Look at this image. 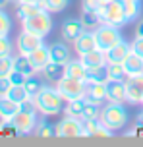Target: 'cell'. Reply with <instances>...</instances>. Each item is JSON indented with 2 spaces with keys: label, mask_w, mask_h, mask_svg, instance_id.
I'll return each mask as SVG.
<instances>
[{
  "label": "cell",
  "mask_w": 143,
  "mask_h": 147,
  "mask_svg": "<svg viewBox=\"0 0 143 147\" xmlns=\"http://www.w3.org/2000/svg\"><path fill=\"white\" fill-rule=\"evenodd\" d=\"M58 91L62 93V97L66 101H74V99H81L85 97V87L87 83L81 80H75V78H70V76H64L58 83H56Z\"/></svg>",
  "instance_id": "7"
},
{
  "label": "cell",
  "mask_w": 143,
  "mask_h": 147,
  "mask_svg": "<svg viewBox=\"0 0 143 147\" xmlns=\"http://www.w3.org/2000/svg\"><path fill=\"white\" fill-rule=\"evenodd\" d=\"M35 134L39 138H52V136H56V130L52 124H48V120H41L35 128Z\"/></svg>",
  "instance_id": "34"
},
{
  "label": "cell",
  "mask_w": 143,
  "mask_h": 147,
  "mask_svg": "<svg viewBox=\"0 0 143 147\" xmlns=\"http://www.w3.org/2000/svg\"><path fill=\"white\" fill-rule=\"evenodd\" d=\"M74 49L79 56L85 54V52L95 51L97 49V35H95V31H83L81 35L74 41Z\"/></svg>",
  "instance_id": "13"
},
{
  "label": "cell",
  "mask_w": 143,
  "mask_h": 147,
  "mask_svg": "<svg viewBox=\"0 0 143 147\" xmlns=\"http://www.w3.org/2000/svg\"><path fill=\"white\" fill-rule=\"evenodd\" d=\"M27 58H29V62L33 64V68H35L37 72H41V70L52 60V58H50V49L45 47V45H41V47L35 49L31 54H27Z\"/></svg>",
  "instance_id": "16"
},
{
  "label": "cell",
  "mask_w": 143,
  "mask_h": 147,
  "mask_svg": "<svg viewBox=\"0 0 143 147\" xmlns=\"http://www.w3.org/2000/svg\"><path fill=\"white\" fill-rule=\"evenodd\" d=\"M103 2H108V0H103Z\"/></svg>",
  "instance_id": "46"
},
{
  "label": "cell",
  "mask_w": 143,
  "mask_h": 147,
  "mask_svg": "<svg viewBox=\"0 0 143 147\" xmlns=\"http://www.w3.org/2000/svg\"><path fill=\"white\" fill-rule=\"evenodd\" d=\"M101 116V107L95 103H89L85 101V107H83V112H81V120L87 122V120H95V118Z\"/></svg>",
  "instance_id": "33"
},
{
  "label": "cell",
  "mask_w": 143,
  "mask_h": 147,
  "mask_svg": "<svg viewBox=\"0 0 143 147\" xmlns=\"http://www.w3.org/2000/svg\"><path fill=\"white\" fill-rule=\"evenodd\" d=\"M136 35H137V37H143V20L137 23V27H136Z\"/></svg>",
  "instance_id": "43"
},
{
  "label": "cell",
  "mask_w": 143,
  "mask_h": 147,
  "mask_svg": "<svg viewBox=\"0 0 143 147\" xmlns=\"http://www.w3.org/2000/svg\"><path fill=\"white\" fill-rule=\"evenodd\" d=\"M33 99H35L37 110L41 114H45V116H56V114H60L62 110H64V105H66V99L62 97L58 87H52V85H43V89Z\"/></svg>",
  "instance_id": "1"
},
{
  "label": "cell",
  "mask_w": 143,
  "mask_h": 147,
  "mask_svg": "<svg viewBox=\"0 0 143 147\" xmlns=\"http://www.w3.org/2000/svg\"><path fill=\"white\" fill-rule=\"evenodd\" d=\"M2 122H4V120H2V118H0V130H2Z\"/></svg>",
  "instance_id": "45"
},
{
  "label": "cell",
  "mask_w": 143,
  "mask_h": 147,
  "mask_svg": "<svg viewBox=\"0 0 143 147\" xmlns=\"http://www.w3.org/2000/svg\"><path fill=\"white\" fill-rule=\"evenodd\" d=\"M17 2H21V0H17Z\"/></svg>",
  "instance_id": "47"
},
{
  "label": "cell",
  "mask_w": 143,
  "mask_h": 147,
  "mask_svg": "<svg viewBox=\"0 0 143 147\" xmlns=\"http://www.w3.org/2000/svg\"><path fill=\"white\" fill-rule=\"evenodd\" d=\"M81 22L85 25V29H97L99 25H101V16L97 12H91V10H83L81 14Z\"/></svg>",
  "instance_id": "30"
},
{
  "label": "cell",
  "mask_w": 143,
  "mask_h": 147,
  "mask_svg": "<svg viewBox=\"0 0 143 147\" xmlns=\"http://www.w3.org/2000/svg\"><path fill=\"white\" fill-rule=\"evenodd\" d=\"M14 70L21 72L23 76H33V74H37V70L33 68V64L29 62V58H27L25 54H17V56H14Z\"/></svg>",
  "instance_id": "25"
},
{
  "label": "cell",
  "mask_w": 143,
  "mask_h": 147,
  "mask_svg": "<svg viewBox=\"0 0 143 147\" xmlns=\"http://www.w3.org/2000/svg\"><path fill=\"white\" fill-rule=\"evenodd\" d=\"M130 52H132V43H126V41L122 39L116 47H112L110 51L106 52V62H120L122 64Z\"/></svg>",
  "instance_id": "18"
},
{
  "label": "cell",
  "mask_w": 143,
  "mask_h": 147,
  "mask_svg": "<svg viewBox=\"0 0 143 147\" xmlns=\"http://www.w3.org/2000/svg\"><path fill=\"white\" fill-rule=\"evenodd\" d=\"M124 64V70L128 76H137V74H143V56L136 54V52L132 51L126 56V60L122 62Z\"/></svg>",
  "instance_id": "20"
},
{
  "label": "cell",
  "mask_w": 143,
  "mask_h": 147,
  "mask_svg": "<svg viewBox=\"0 0 143 147\" xmlns=\"http://www.w3.org/2000/svg\"><path fill=\"white\" fill-rule=\"evenodd\" d=\"M103 0H83L81 6L83 10H91V12H97V14H101V10H103Z\"/></svg>",
  "instance_id": "38"
},
{
  "label": "cell",
  "mask_w": 143,
  "mask_h": 147,
  "mask_svg": "<svg viewBox=\"0 0 143 147\" xmlns=\"http://www.w3.org/2000/svg\"><path fill=\"white\" fill-rule=\"evenodd\" d=\"M85 101L89 103H95L99 107H103L105 103H108L106 99V83H87L85 87Z\"/></svg>",
  "instance_id": "12"
},
{
  "label": "cell",
  "mask_w": 143,
  "mask_h": 147,
  "mask_svg": "<svg viewBox=\"0 0 143 147\" xmlns=\"http://www.w3.org/2000/svg\"><path fill=\"white\" fill-rule=\"evenodd\" d=\"M43 43V37H37L33 35V33H29V31L23 29L21 33H19V37H17V52L19 54H31V52L35 51V49H39Z\"/></svg>",
  "instance_id": "10"
},
{
  "label": "cell",
  "mask_w": 143,
  "mask_h": 147,
  "mask_svg": "<svg viewBox=\"0 0 143 147\" xmlns=\"http://www.w3.org/2000/svg\"><path fill=\"white\" fill-rule=\"evenodd\" d=\"M110 80L108 78V70H106V64L105 66H99V68H91L87 72V81L85 83H106Z\"/></svg>",
  "instance_id": "26"
},
{
  "label": "cell",
  "mask_w": 143,
  "mask_h": 147,
  "mask_svg": "<svg viewBox=\"0 0 143 147\" xmlns=\"http://www.w3.org/2000/svg\"><path fill=\"white\" fill-rule=\"evenodd\" d=\"M50 58L54 62H60V64H68L70 60V49L64 43H54L50 47Z\"/></svg>",
  "instance_id": "24"
},
{
  "label": "cell",
  "mask_w": 143,
  "mask_h": 147,
  "mask_svg": "<svg viewBox=\"0 0 143 147\" xmlns=\"http://www.w3.org/2000/svg\"><path fill=\"white\" fill-rule=\"evenodd\" d=\"M8 78H10V81H12V85H23L27 76H23V74H21V72H17V70H12Z\"/></svg>",
  "instance_id": "40"
},
{
  "label": "cell",
  "mask_w": 143,
  "mask_h": 147,
  "mask_svg": "<svg viewBox=\"0 0 143 147\" xmlns=\"http://www.w3.org/2000/svg\"><path fill=\"white\" fill-rule=\"evenodd\" d=\"M21 25H23V29H25V31H29V33H33V35L43 37V39H45V37L50 33V29H52L50 12L45 10V8H41L37 14H33L31 18L23 20Z\"/></svg>",
  "instance_id": "3"
},
{
  "label": "cell",
  "mask_w": 143,
  "mask_h": 147,
  "mask_svg": "<svg viewBox=\"0 0 143 147\" xmlns=\"http://www.w3.org/2000/svg\"><path fill=\"white\" fill-rule=\"evenodd\" d=\"M8 2H10V0H0V8H4L8 4Z\"/></svg>",
  "instance_id": "44"
},
{
  "label": "cell",
  "mask_w": 143,
  "mask_h": 147,
  "mask_svg": "<svg viewBox=\"0 0 143 147\" xmlns=\"http://www.w3.org/2000/svg\"><path fill=\"white\" fill-rule=\"evenodd\" d=\"M68 2L70 0H41V6L48 12H62L68 6Z\"/></svg>",
  "instance_id": "35"
},
{
  "label": "cell",
  "mask_w": 143,
  "mask_h": 147,
  "mask_svg": "<svg viewBox=\"0 0 143 147\" xmlns=\"http://www.w3.org/2000/svg\"><path fill=\"white\" fill-rule=\"evenodd\" d=\"M12 70H14V58H12V54L10 56H2L0 58V78L10 76Z\"/></svg>",
  "instance_id": "36"
},
{
  "label": "cell",
  "mask_w": 143,
  "mask_h": 147,
  "mask_svg": "<svg viewBox=\"0 0 143 147\" xmlns=\"http://www.w3.org/2000/svg\"><path fill=\"white\" fill-rule=\"evenodd\" d=\"M12 124L15 126V130L19 136H29L35 132L39 120H37V112H29V110H21L12 118Z\"/></svg>",
  "instance_id": "8"
},
{
  "label": "cell",
  "mask_w": 143,
  "mask_h": 147,
  "mask_svg": "<svg viewBox=\"0 0 143 147\" xmlns=\"http://www.w3.org/2000/svg\"><path fill=\"white\" fill-rule=\"evenodd\" d=\"M23 85H25V89H27V93H29L31 97H35L39 91L43 89L45 83H43V80L39 78L37 74H33V76H27V78H25V83H23Z\"/></svg>",
  "instance_id": "29"
},
{
  "label": "cell",
  "mask_w": 143,
  "mask_h": 147,
  "mask_svg": "<svg viewBox=\"0 0 143 147\" xmlns=\"http://www.w3.org/2000/svg\"><path fill=\"white\" fill-rule=\"evenodd\" d=\"M10 29H12V20H10V16L0 8V37L8 35Z\"/></svg>",
  "instance_id": "37"
},
{
  "label": "cell",
  "mask_w": 143,
  "mask_h": 147,
  "mask_svg": "<svg viewBox=\"0 0 143 147\" xmlns=\"http://www.w3.org/2000/svg\"><path fill=\"white\" fill-rule=\"evenodd\" d=\"M19 103L12 101L10 97H0V118L2 120H12L19 112Z\"/></svg>",
  "instance_id": "22"
},
{
  "label": "cell",
  "mask_w": 143,
  "mask_h": 147,
  "mask_svg": "<svg viewBox=\"0 0 143 147\" xmlns=\"http://www.w3.org/2000/svg\"><path fill=\"white\" fill-rule=\"evenodd\" d=\"M106 99L108 103H126V83L120 80H108L106 81Z\"/></svg>",
  "instance_id": "11"
},
{
  "label": "cell",
  "mask_w": 143,
  "mask_h": 147,
  "mask_svg": "<svg viewBox=\"0 0 143 147\" xmlns=\"http://www.w3.org/2000/svg\"><path fill=\"white\" fill-rule=\"evenodd\" d=\"M83 31H85V25H83L81 20H74L72 18V20H66L62 23V37H64L66 43H74Z\"/></svg>",
  "instance_id": "14"
},
{
  "label": "cell",
  "mask_w": 143,
  "mask_h": 147,
  "mask_svg": "<svg viewBox=\"0 0 143 147\" xmlns=\"http://www.w3.org/2000/svg\"><path fill=\"white\" fill-rule=\"evenodd\" d=\"M132 51L136 52V54H139V56H143V37H137L132 41Z\"/></svg>",
  "instance_id": "42"
},
{
  "label": "cell",
  "mask_w": 143,
  "mask_h": 147,
  "mask_svg": "<svg viewBox=\"0 0 143 147\" xmlns=\"http://www.w3.org/2000/svg\"><path fill=\"white\" fill-rule=\"evenodd\" d=\"M126 97H128V103H141L143 101V74L137 76H128L126 80Z\"/></svg>",
  "instance_id": "9"
},
{
  "label": "cell",
  "mask_w": 143,
  "mask_h": 147,
  "mask_svg": "<svg viewBox=\"0 0 143 147\" xmlns=\"http://www.w3.org/2000/svg\"><path fill=\"white\" fill-rule=\"evenodd\" d=\"M99 16H101V22L103 23H110V25H116V27H122L124 23H128L126 10H124V4L120 0H108V2H105Z\"/></svg>",
  "instance_id": "5"
},
{
  "label": "cell",
  "mask_w": 143,
  "mask_h": 147,
  "mask_svg": "<svg viewBox=\"0 0 143 147\" xmlns=\"http://www.w3.org/2000/svg\"><path fill=\"white\" fill-rule=\"evenodd\" d=\"M87 72H89V70L83 66L81 60H70L68 64H66V76H70V78L87 81Z\"/></svg>",
  "instance_id": "23"
},
{
  "label": "cell",
  "mask_w": 143,
  "mask_h": 147,
  "mask_svg": "<svg viewBox=\"0 0 143 147\" xmlns=\"http://www.w3.org/2000/svg\"><path fill=\"white\" fill-rule=\"evenodd\" d=\"M54 130L58 138H85V122L81 118L68 116V114L62 120H58Z\"/></svg>",
  "instance_id": "6"
},
{
  "label": "cell",
  "mask_w": 143,
  "mask_h": 147,
  "mask_svg": "<svg viewBox=\"0 0 143 147\" xmlns=\"http://www.w3.org/2000/svg\"><path fill=\"white\" fill-rule=\"evenodd\" d=\"M79 60L83 62V66L91 70V68H99V66H105L106 64V52H103L101 49H95L91 52H85L79 56Z\"/></svg>",
  "instance_id": "17"
},
{
  "label": "cell",
  "mask_w": 143,
  "mask_h": 147,
  "mask_svg": "<svg viewBox=\"0 0 143 147\" xmlns=\"http://www.w3.org/2000/svg\"><path fill=\"white\" fill-rule=\"evenodd\" d=\"M106 70H108V78L110 80L124 81L128 78V74L124 70V64H120V62H106Z\"/></svg>",
  "instance_id": "28"
},
{
  "label": "cell",
  "mask_w": 143,
  "mask_h": 147,
  "mask_svg": "<svg viewBox=\"0 0 143 147\" xmlns=\"http://www.w3.org/2000/svg\"><path fill=\"white\" fill-rule=\"evenodd\" d=\"M10 87H12V81H10V78H0V97H6L8 91H10Z\"/></svg>",
  "instance_id": "41"
},
{
  "label": "cell",
  "mask_w": 143,
  "mask_h": 147,
  "mask_svg": "<svg viewBox=\"0 0 143 147\" xmlns=\"http://www.w3.org/2000/svg\"><path fill=\"white\" fill-rule=\"evenodd\" d=\"M87 136H99V138H110L112 136V130L106 128L101 118H95V120H87L85 122V138Z\"/></svg>",
  "instance_id": "19"
},
{
  "label": "cell",
  "mask_w": 143,
  "mask_h": 147,
  "mask_svg": "<svg viewBox=\"0 0 143 147\" xmlns=\"http://www.w3.org/2000/svg\"><path fill=\"white\" fill-rule=\"evenodd\" d=\"M41 8H43L41 0H21V2H17V18L23 22V20L31 18L33 14H37Z\"/></svg>",
  "instance_id": "21"
},
{
  "label": "cell",
  "mask_w": 143,
  "mask_h": 147,
  "mask_svg": "<svg viewBox=\"0 0 143 147\" xmlns=\"http://www.w3.org/2000/svg\"><path fill=\"white\" fill-rule=\"evenodd\" d=\"M83 107H85V99H74V101H66V107H64V112L68 116H75V118H81Z\"/></svg>",
  "instance_id": "27"
},
{
  "label": "cell",
  "mask_w": 143,
  "mask_h": 147,
  "mask_svg": "<svg viewBox=\"0 0 143 147\" xmlns=\"http://www.w3.org/2000/svg\"><path fill=\"white\" fill-rule=\"evenodd\" d=\"M95 35H97V49H101L103 52H108L112 47H116L122 41L120 29L110 23H101L95 29Z\"/></svg>",
  "instance_id": "4"
},
{
  "label": "cell",
  "mask_w": 143,
  "mask_h": 147,
  "mask_svg": "<svg viewBox=\"0 0 143 147\" xmlns=\"http://www.w3.org/2000/svg\"><path fill=\"white\" fill-rule=\"evenodd\" d=\"M12 54V41L8 39V35L0 37V58L2 56H10Z\"/></svg>",
  "instance_id": "39"
},
{
  "label": "cell",
  "mask_w": 143,
  "mask_h": 147,
  "mask_svg": "<svg viewBox=\"0 0 143 147\" xmlns=\"http://www.w3.org/2000/svg\"><path fill=\"white\" fill-rule=\"evenodd\" d=\"M99 118L112 132H118L122 128H126V124H128V112H126L122 103H105Z\"/></svg>",
  "instance_id": "2"
},
{
  "label": "cell",
  "mask_w": 143,
  "mask_h": 147,
  "mask_svg": "<svg viewBox=\"0 0 143 147\" xmlns=\"http://www.w3.org/2000/svg\"><path fill=\"white\" fill-rule=\"evenodd\" d=\"M122 4H124V10H126L128 22H134L141 12V0H130V2H122Z\"/></svg>",
  "instance_id": "32"
},
{
  "label": "cell",
  "mask_w": 143,
  "mask_h": 147,
  "mask_svg": "<svg viewBox=\"0 0 143 147\" xmlns=\"http://www.w3.org/2000/svg\"><path fill=\"white\" fill-rule=\"evenodd\" d=\"M41 74H43V78H45L48 83H58V81L66 76V64H60V62L50 60V62L41 70Z\"/></svg>",
  "instance_id": "15"
},
{
  "label": "cell",
  "mask_w": 143,
  "mask_h": 147,
  "mask_svg": "<svg viewBox=\"0 0 143 147\" xmlns=\"http://www.w3.org/2000/svg\"><path fill=\"white\" fill-rule=\"evenodd\" d=\"M141 105H143V101H141Z\"/></svg>",
  "instance_id": "48"
},
{
  "label": "cell",
  "mask_w": 143,
  "mask_h": 147,
  "mask_svg": "<svg viewBox=\"0 0 143 147\" xmlns=\"http://www.w3.org/2000/svg\"><path fill=\"white\" fill-rule=\"evenodd\" d=\"M6 97H10L12 101H15V103H19L21 105L23 101H27L29 99V93H27V89H25V85H12L10 87V91H8V95Z\"/></svg>",
  "instance_id": "31"
}]
</instances>
